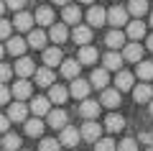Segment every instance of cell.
<instances>
[{"label": "cell", "instance_id": "6da1fadb", "mask_svg": "<svg viewBox=\"0 0 153 151\" xmlns=\"http://www.w3.org/2000/svg\"><path fill=\"white\" fill-rule=\"evenodd\" d=\"M13 72H16L21 80H28L31 74H36V64H33V59H28V56H18L16 67H13Z\"/></svg>", "mask_w": 153, "mask_h": 151}, {"label": "cell", "instance_id": "7a4b0ae2", "mask_svg": "<svg viewBox=\"0 0 153 151\" xmlns=\"http://www.w3.org/2000/svg\"><path fill=\"white\" fill-rule=\"evenodd\" d=\"M107 23H110V26H115V28L125 26V23H128V11H125L123 5L110 8V11H107Z\"/></svg>", "mask_w": 153, "mask_h": 151}, {"label": "cell", "instance_id": "3957f363", "mask_svg": "<svg viewBox=\"0 0 153 151\" xmlns=\"http://www.w3.org/2000/svg\"><path fill=\"white\" fill-rule=\"evenodd\" d=\"M31 92H33V85H31V82H28V80H18L16 85H13L10 95H16L18 103H26L28 97H31Z\"/></svg>", "mask_w": 153, "mask_h": 151}, {"label": "cell", "instance_id": "277c9868", "mask_svg": "<svg viewBox=\"0 0 153 151\" xmlns=\"http://www.w3.org/2000/svg\"><path fill=\"white\" fill-rule=\"evenodd\" d=\"M100 136H102V125L94 123V120H87L82 125V131H79V138H84V141H100Z\"/></svg>", "mask_w": 153, "mask_h": 151}, {"label": "cell", "instance_id": "5b68a950", "mask_svg": "<svg viewBox=\"0 0 153 151\" xmlns=\"http://www.w3.org/2000/svg\"><path fill=\"white\" fill-rule=\"evenodd\" d=\"M89 90H92V85H89L87 80H71V87H69V95H74V97H79V100H87V95H89Z\"/></svg>", "mask_w": 153, "mask_h": 151}, {"label": "cell", "instance_id": "8992f818", "mask_svg": "<svg viewBox=\"0 0 153 151\" xmlns=\"http://www.w3.org/2000/svg\"><path fill=\"white\" fill-rule=\"evenodd\" d=\"M105 21H107V11L100 5H92L87 11V26H105Z\"/></svg>", "mask_w": 153, "mask_h": 151}, {"label": "cell", "instance_id": "52a82bcc", "mask_svg": "<svg viewBox=\"0 0 153 151\" xmlns=\"http://www.w3.org/2000/svg\"><path fill=\"white\" fill-rule=\"evenodd\" d=\"M133 97H135V103H151L153 100V87L148 82H140V85L133 87Z\"/></svg>", "mask_w": 153, "mask_h": 151}, {"label": "cell", "instance_id": "ba28073f", "mask_svg": "<svg viewBox=\"0 0 153 151\" xmlns=\"http://www.w3.org/2000/svg\"><path fill=\"white\" fill-rule=\"evenodd\" d=\"M61 18H64V26H79V21H82V11H79L76 5H64Z\"/></svg>", "mask_w": 153, "mask_h": 151}, {"label": "cell", "instance_id": "9c48e42d", "mask_svg": "<svg viewBox=\"0 0 153 151\" xmlns=\"http://www.w3.org/2000/svg\"><path fill=\"white\" fill-rule=\"evenodd\" d=\"M120 56H123V62H140L143 59V46L133 41V44H128V46H123Z\"/></svg>", "mask_w": 153, "mask_h": 151}, {"label": "cell", "instance_id": "30bf717a", "mask_svg": "<svg viewBox=\"0 0 153 151\" xmlns=\"http://www.w3.org/2000/svg\"><path fill=\"white\" fill-rule=\"evenodd\" d=\"M100 105H105V108H117L120 105V92L115 90V87H105L102 97H100Z\"/></svg>", "mask_w": 153, "mask_h": 151}, {"label": "cell", "instance_id": "8fae6325", "mask_svg": "<svg viewBox=\"0 0 153 151\" xmlns=\"http://www.w3.org/2000/svg\"><path fill=\"white\" fill-rule=\"evenodd\" d=\"M61 62H64V56H61V49L59 46H51V49H44V67H59Z\"/></svg>", "mask_w": 153, "mask_h": 151}, {"label": "cell", "instance_id": "7c38bea8", "mask_svg": "<svg viewBox=\"0 0 153 151\" xmlns=\"http://www.w3.org/2000/svg\"><path fill=\"white\" fill-rule=\"evenodd\" d=\"M71 38H74L79 46H89V41H92V28L89 26H74Z\"/></svg>", "mask_w": 153, "mask_h": 151}, {"label": "cell", "instance_id": "4fadbf2b", "mask_svg": "<svg viewBox=\"0 0 153 151\" xmlns=\"http://www.w3.org/2000/svg\"><path fill=\"white\" fill-rule=\"evenodd\" d=\"M102 69H107V72H120V67H123V56L117 54V51H107V54L102 56Z\"/></svg>", "mask_w": 153, "mask_h": 151}, {"label": "cell", "instance_id": "5bb4252c", "mask_svg": "<svg viewBox=\"0 0 153 151\" xmlns=\"http://www.w3.org/2000/svg\"><path fill=\"white\" fill-rule=\"evenodd\" d=\"M33 23H36L33 16H31V13H23V11H18L16 18H13V28H18V31H31Z\"/></svg>", "mask_w": 153, "mask_h": 151}, {"label": "cell", "instance_id": "9a60e30c", "mask_svg": "<svg viewBox=\"0 0 153 151\" xmlns=\"http://www.w3.org/2000/svg\"><path fill=\"white\" fill-rule=\"evenodd\" d=\"M133 82H135V77L130 74V72H125V69H120L117 72V77H115V90L120 92V90H133Z\"/></svg>", "mask_w": 153, "mask_h": 151}, {"label": "cell", "instance_id": "2e32d148", "mask_svg": "<svg viewBox=\"0 0 153 151\" xmlns=\"http://www.w3.org/2000/svg\"><path fill=\"white\" fill-rule=\"evenodd\" d=\"M59 67H61V74H64L66 80H76V77H79V67H82V64H79L76 59H64Z\"/></svg>", "mask_w": 153, "mask_h": 151}, {"label": "cell", "instance_id": "e0dca14e", "mask_svg": "<svg viewBox=\"0 0 153 151\" xmlns=\"http://www.w3.org/2000/svg\"><path fill=\"white\" fill-rule=\"evenodd\" d=\"M26 103H13L10 108H8V120H16V123H26Z\"/></svg>", "mask_w": 153, "mask_h": 151}, {"label": "cell", "instance_id": "ac0fdd59", "mask_svg": "<svg viewBox=\"0 0 153 151\" xmlns=\"http://www.w3.org/2000/svg\"><path fill=\"white\" fill-rule=\"evenodd\" d=\"M59 143H64V146H76L79 143V131L76 128H71V125H66V128H61V136H59Z\"/></svg>", "mask_w": 153, "mask_h": 151}, {"label": "cell", "instance_id": "d6986e66", "mask_svg": "<svg viewBox=\"0 0 153 151\" xmlns=\"http://www.w3.org/2000/svg\"><path fill=\"white\" fill-rule=\"evenodd\" d=\"M79 113H82L87 120H94L100 115V103H94V100L87 97V100H82V105H79Z\"/></svg>", "mask_w": 153, "mask_h": 151}, {"label": "cell", "instance_id": "ffe728a7", "mask_svg": "<svg viewBox=\"0 0 153 151\" xmlns=\"http://www.w3.org/2000/svg\"><path fill=\"white\" fill-rule=\"evenodd\" d=\"M33 77H36V85H38V87H51V85H54V80H56L54 72H51L49 67H41V69H36V74H33Z\"/></svg>", "mask_w": 153, "mask_h": 151}, {"label": "cell", "instance_id": "44dd1931", "mask_svg": "<svg viewBox=\"0 0 153 151\" xmlns=\"http://www.w3.org/2000/svg\"><path fill=\"white\" fill-rule=\"evenodd\" d=\"M66 97H69V90H66V87H61V85H51L49 87V103L61 105V103H66Z\"/></svg>", "mask_w": 153, "mask_h": 151}, {"label": "cell", "instance_id": "7402d4cb", "mask_svg": "<svg viewBox=\"0 0 153 151\" xmlns=\"http://www.w3.org/2000/svg\"><path fill=\"white\" fill-rule=\"evenodd\" d=\"M54 11H51V8H38V11H36V16H33V21H36L38 23V26H54Z\"/></svg>", "mask_w": 153, "mask_h": 151}, {"label": "cell", "instance_id": "603a6c76", "mask_svg": "<svg viewBox=\"0 0 153 151\" xmlns=\"http://www.w3.org/2000/svg\"><path fill=\"white\" fill-rule=\"evenodd\" d=\"M97 49H94V46H79V59H76V62H79V64H94V62H97Z\"/></svg>", "mask_w": 153, "mask_h": 151}, {"label": "cell", "instance_id": "cb8c5ba5", "mask_svg": "<svg viewBox=\"0 0 153 151\" xmlns=\"http://www.w3.org/2000/svg\"><path fill=\"white\" fill-rule=\"evenodd\" d=\"M31 110H33V115H49V110H51V103H49V97H33V103H31Z\"/></svg>", "mask_w": 153, "mask_h": 151}, {"label": "cell", "instance_id": "d4e9b609", "mask_svg": "<svg viewBox=\"0 0 153 151\" xmlns=\"http://www.w3.org/2000/svg\"><path fill=\"white\" fill-rule=\"evenodd\" d=\"M105 44H107L112 51H115V49H120V46H125V33L115 28V31H110L107 36H105Z\"/></svg>", "mask_w": 153, "mask_h": 151}, {"label": "cell", "instance_id": "484cf974", "mask_svg": "<svg viewBox=\"0 0 153 151\" xmlns=\"http://www.w3.org/2000/svg\"><path fill=\"white\" fill-rule=\"evenodd\" d=\"M0 146H3V151H21V136H16V133H3Z\"/></svg>", "mask_w": 153, "mask_h": 151}, {"label": "cell", "instance_id": "4316f807", "mask_svg": "<svg viewBox=\"0 0 153 151\" xmlns=\"http://www.w3.org/2000/svg\"><path fill=\"white\" fill-rule=\"evenodd\" d=\"M46 118H49V125L51 128H66V113L64 110H49V115H46Z\"/></svg>", "mask_w": 153, "mask_h": 151}, {"label": "cell", "instance_id": "83f0119b", "mask_svg": "<svg viewBox=\"0 0 153 151\" xmlns=\"http://www.w3.org/2000/svg\"><path fill=\"white\" fill-rule=\"evenodd\" d=\"M49 36H51V41H54V44H64L66 38H69V31H66L64 23H54L51 31H49Z\"/></svg>", "mask_w": 153, "mask_h": 151}, {"label": "cell", "instance_id": "f1b7e54d", "mask_svg": "<svg viewBox=\"0 0 153 151\" xmlns=\"http://www.w3.org/2000/svg\"><path fill=\"white\" fill-rule=\"evenodd\" d=\"M107 82H110L107 69H94L92 77H89V85H92V87H100V90H105V87H107Z\"/></svg>", "mask_w": 153, "mask_h": 151}, {"label": "cell", "instance_id": "f546056e", "mask_svg": "<svg viewBox=\"0 0 153 151\" xmlns=\"http://www.w3.org/2000/svg\"><path fill=\"white\" fill-rule=\"evenodd\" d=\"M26 38H21V36H16V38H8V51H10L13 56H23V51H26Z\"/></svg>", "mask_w": 153, "mask_h": 151}, {"label": "cell", "instance_id": "4dcf8cb0", "mask_svg": "<svg viewBox=\"0 0 153 151\" xmlns=\"http://www.w3.org/2000/svg\"><path fill=\"white\" fill-rule=\"evenodd\" d=\"M123 125H125V120H123V115H117V113H110L107 118H105V128H107L110 133L123 131Z\"/></svg>", "mask_w": 153, "mask_h": 151}, {"label": "cell", "instance_id": "1f68e13d", "mask_svg": "<svg viewBox=\"0 0 153 151\" xmlns=\"http://www.w3.org/2000/svg\"><path fill=\"white\" fill-rule=\"evenodd\" d=\"M146 36V23L143 21H130L128 23V38H133V41H138V38Z\"/></svg>", "mask_w": 153, "mask_h": 151}, {"label": "cell", "instance_id": "d6a6232c", "mask_svg": "<svg viewBox=\"0 0 153 151\" xmlns=\"http://www.w3.org/2000/svg\"><path fill=\"white\" fill-rule=\"evenodd\" d=\"M28 46L33 49H46V33L44 31H28Z\"/></svg>", "mask_w": 153, "mask_h": 151}, {"label": "cell", "instance_id": "836d02e7", "mask_svg": "<svg viewBox=\"0 0 153 151\" xmlns=\"http://www.w3.org/2000/svg\"><path fill=\"white\" fill-rule=\"evenodd\" d=\"M128 13H133L135 18L146 16L148 13V0H130V3H128Z\"/></svg>", "mask_w": 153, "mask_h": 151}, {"label": "cell", "instance_id": "e575fe53", "mask_svg": "<svg viewBox=\"0 0 153 151\" xmlns=\"http://www.w3.org/2000/svg\"><path fill=\"white\" fill-rule=\"evenodd\" d=\"M138 77L143 82H151L153 80V62H138Z\"/></svg>", "mask_w": 153, "mask_h": 151}, {"label": "cell", "instance_id": "d590c367", "mask_svg": "<svg viewBox=\"0 0 153 151\" xmlns=\"http://www.w3.org/2000/svg\"><path fill=\"white\" fill-rule=\"evenodd\" d=\"M26 133H28V136H33V138H36V136H41V133H44V123H41L38 118L26 120Z\"/></svg>", "mask_w": 153, "mask_h": 151}, {"label": "cell", "instance_id": "8d00e7d4", "mask_svg": "<svg viewBox=\"0 0 153 151\" xmlns=\"http://www.w3.org/2000/svg\"><path fill=\"white\" fill-rule=\"evenodd\" d=\"M94 151H117V143L112 138H100L94 141Z\"/></svg>", "mask_w": 153, "mask_h": 151}, {"label": "cell", "instance_id": "74e56055", "mask_svg": "<svg viewBox=\"0 0 153 151\" xmlns=\"http://www.w3.org/2000/svg\"><path fill=\"white\" fill-rule=\"evenodd\" d=\"M59 141L56 138H41V143H38V151H59Z\"/></svg>", "mask_w": 153, "mask_h": 151}, {"label": "cell", "instance_id": "f35d334b", "mask_svg": "<svg viewBox=\"0 0 153 151\" xmlns=\"http://www.w3.org/2000/svg\"><path fill=\"white\" fill-rule=\"evenodd\" d=\"M117 151H138V141L135 138H123L120 146H117Z\"/></svg>", "mask_w": 153, "mask_h": 151}, {"label": "cell", "instance_id": "ab89813d", "mask_svg": "<svg viewBox=\"0 0 153 151\" xmlns=\"http://www.w3.org/2000/svg\"><path fill=\"white\" fill-rule=\"evenodd\" d=\"M10 74H13V67H8V64H0V85H5V82L10 80Z\"/></svg>", "mask_w": 153, "mask_h": 151}, {"label": "cell", "instance_id": "60d3db41", "mask_svg": "<svg viewBox=\"0 0 153 151\" xmlns=\"http://www.w3.org/2000/svg\"><path fill=\"white\" fill-rule=\"evenodd\" d=\"M10 31H13V23L0 18V38H10Z\"/></svg>", "mask_w": 153, "mask_h": 151}, {"label": "cell", "instance_id": "b9f144b4", "mask_svg": "<svg viewBox=\"0 0 153 151\" xmlns=\"http://www.w3.org/2000/svg\"><path fill=\"white\" fill-rule=\"evenodd\" d=\"M5 3V8H10V11H23V5H26V0H3Z\"/></svg>", "mask_w": 153, "mask_h": 151}, {"label": "cell", "instance_id": "7bdbcfd3", "mask_svg": "<svg viewBox=\"0 0 153 151\" xmlns=\"http://www.w3.org/2000/svg\"><path fill=\"white\" fill-rule=\"evenodd\" d=\"M8 100H10V90L5 85H0V105H5Z\"/></svg>", "mask_w": 153, "mask_h": 151}, {"label": "cell", "instance_id": "ee69618b", "mask_svg": "<svg viewBox=\"0 0 153 151\" xmlns=\"http://www.w3.org/2000/svg\"><path fill=\"white\" fill-rule=\"evenodd\" d=\"M8 128H10V120L5 115H0V133H8Z\"/></svg>", "mask_w": 153, "mask_h": 151}, {"label": "cell", "instance_id": "f6af8a7d", "mask_svg": "<svg viewBox=\"0 0 153 151\" xmlns=\"http://www.w3.org/2000/svg\"><path fill=\"white\" fill-rule=\"evenodd\" d=\"M148 49H151V51H153V33H151V36H148Z\"/></svg>", "mask_w": 153, "mask_h": 151}, {"label": "cell", "instance_id": "bcb514c9", "mask_svg": "<svg viewBox=\"0 0 153 151\" xmlns=\"http://www.w3.org/2000/svg\"><path fill=\"white\" fill-rule=\"evenodd\" d=\"M56 5H69V0H54Z\"/></svg>", "mask_w": 153, "mask_h": 151}, {"label": "cell", "instance_id": "7dc6e473", "mask_svg": "<svg viewBox=\"0 0 153 151\" xmlns=\"http://www.w3.org/2000/svg\"><path fill=\"white\" fill-rule=\"evenodd\" d=\"M3 11H5V3H3V0H0V16H3Z\"/></svg>", "mask_w": 153, "mask_h": 151}, {"label": "cell", "instance_id": "c3c4849f", "mask_svg": "<svg viewBox=\"0 0 153 151\" xmlns=\"http://www.w3.org/2000/svg\"><path fill=\"white\" fill-rule=\"evenodd\" d=\"M3 54H5V46H3V44H0V59H3Z\"/></svg>", "mask_w": 153, "mask_h": 151}, {"label": "cell", "instance_id": "681fc988", "mask_svg": "<svg viewBox=\"0 0 153 151\" xmlns=\"http://www.w3.org/2000/svg\"><path fill=\"white\" fill-rule=\"evenodd\" d=\"M148 110H151V115H153V100H151V103H148Z\"/></svg>", "mask_w": 153, "mask_h": 151}, {"label": "cell", "instance_id": "f907efd6", "mask_svg": "<svg viewBox=\"0 0 153 151\" xmlns=\"http://www.w3.org/2000/svg\"><path fill=\"white\" fill-rule=\"evenodd\" d=\"M82 3H94V0H82Z\"/></svg>", "mask_w": 153, "mask_h": 151}, {"label": "cell", "instance_id": "816d5d0a", "mask_svg": "<svg viewBox=\"0 0 153 151\" xmlns=\"http://www.w3.org/2000/svg\"><path fill=\"white\" fill-rule=\"evenodd\" d=\"M146 151H153V146H148V149H146Z\"/></svg>", "mask_w": 153, "mask_h": 151}, {"label": "cell", "instance_id": "f5cc1de1", "mask_svg": "<svg viewBox=\"0 0 153 151\" xmlns=\"http://www.w3.org/2000/svg\"><path fill=\"white\" fill-rule=\"evenodd\" d=\"M151 26H153V13H151Z\"/></svg>", "mask_w": 153, "mask_h": 151}, {"label": "cell", "instance_id": "db71d44e", "mask_svg": "<svg viewBox=\"0 0 153 151\" xmlns=\"http://www.w3.org/2000/svg\"><path fill=\"white\" fill-rule=\"evenodd\" d=\"M21 151H26V149H21Z\"/></svg>", "mask_w": 153, "mask_h": 151}]
</instances>
